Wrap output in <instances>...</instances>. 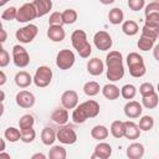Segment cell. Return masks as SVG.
<instances>
[{
	"mask_svg": "<svg viewBox=\"0 0 159 159\" xmlns=\"http://www.w3.org/2000/svg\"><path fill=\"white\" fill-rule=\"evenodd\" d=\"M107 65V78L112 82L119 81L124 76V66H123V56L119 51H109L106 56Z\"/></svg>",
	"mask_w": 159,
	"mask_h": 159,
	"instance_id": "cell-1",
	"label": "cell"
},
{
	"mask_svg": "<svg viewBox=\"0 0 159 159\" xmlns=\"http://www.w3.org/2000/svg\"><path fill=\"white\" fill-rule=\"evenodd\" d=\"M99 104L98 102L93 101V99H88L83 103H80L72 113V120L77 124H82L84 123L88 118H94L98 116L99 113Z\"/></svg>",
	"mask_w": 159,
	"mask_h": 159,
	"instance_id": "cell-2",
	"label": "cell"
},
{
	"mask_svg": "<svg viewBox=\"0 0 159 159\" xmlns=\"http://www.w3.org/2000/svg\"><path fill=\"white\" fill-rule=\"evenodd\" d=\"M71 42L82 58H88L92 53V47L87 41V34L83 30H75L71 35Z\"/></svg>",
	"mask_w": 159,
	"mask_h": 159,
	"instance_id": "cell-3",
	"label": "cell"
},
{
	"mask_svg": "<svg viewBox=\"0 0 159 159\" xmlns=\"http://www.w3.org/2000/svg\"><path fill=\"white\" fill-rule=\"evenodd\" d=\"M127 65H128V68H129V75L135 77V78L143 77L147 72L144 60L137 52H130L127 56Z\"/></svg>",
	"mask_w": 159,
	"mask_h": 159,
	"instance_id": "cell-4",
	"label": "cell"
},
{
	"mask_svg": "<svg viewBox=\"0 0 159 159\" xmlns=\"http://www.w3.org/2000/svg\"><path fill=\"white\" fill-rule=\"evenodd\" d=\"M52 70L48 66H40L34 75V83L40 88L47 87L52 81Z\"/></svg>",
	"mask_w": 159,
	"mask_h": 159,
	"instance_id": "cell-5",
	"label": "cell"
},
{
	"mask_svg": "<svg viewBox=\"0 0 159 159\" xmlns=\"http://www.w3.org/2000/svg\"><path fill=\"white\" fill-rule=\"evenodd\" d=\"M75 61H76V57L73 51L67 48L60 50L56 56V66L60 70H70L75 65Z\"/></svg>",
	"mask_w": 159,
	"mask_h": 159,
	"instance_id": "cell-6",
	"label": "cell"
},
{
	"mask_svg": "<svg viewBox=\"0 0 159 159\" xmlns=\"http://www.w3.org/2000/svg\"><path fill=\"white\" fill-rule=\"evenodd\" d=\"M36 17H39V16H37V10H36L34 2H26L22 6H20V9H17L16 20L19 22H29Z\"/></svg>",
	"mask_w": 159,
	"mask_h": 159,
	"instance_id": "cell-7",
	"label": "cell"
},
{
	"mask_svg": "<svg viewBox=\"0 0 159 159\" xmlns=\"http://www.w3.org/2000/svg\"><path fill=\"white\" fill-rule=\"evenodd\" d=\"M37 32H39V27L34 24H29V25L19 29L16 31L15 36L21 43H30L36 37Z\"/></svg>",
	"mask_w": 159,
	"mask_h": 159,
	"instance_id": "cell-8",
	"label": "cell"
},
{
	"mask_svg": "<svg viewBox=\"0 0 159 159\" xmlns=\"http://www.w3.org/2000/svg\"><path fill=\"white\" fill-rule=\"evenodd\" d=\"M12 61L16 67L24 68L30 63V55L25 47L21 45H15L12 47Z\"/></svg>",
	"mask_w": 159,
	"mask_h": 159,
	"instance_id": "cell-9",
	"label": "cell"
},
{
	"mask_svg": "<svg viewBox=\"0 0 159 159\" xmlns=\"http://www.w3.org/2000/svg\"><path fill=\"white\" fill-rule=\"evenodd\" d=\"M57 134V140H60L62 144H75L77 140V134L75 132V129L71 125H61L60 129L56 132Z\"/></svg>",
	"mask_w": 159,
	"mask_h": 159,
	"instance_id": "cell-10",
	"label": "cell"
},
{
	"mask_svg": "<svg viewBox=\"0 0 159 159\" xmlns=\"http://www.w3.org/2000/svg\"><path fill=\"white\" fill-rule=\"evenodd\" d=\"M93 42H94V46L99 51H108V50H111L112 43H113L112 36L107 31H103V30H101V31L94 34Z\"/></svg>",
	"mask_w": 159,
	"mask_h": 159,
	"instance_id": "cell-11",
	"label": "cell"
},
{
	"mask_svg": "<svg viewBox=\"0 0 159 159\" xmlns=\"http://www.w3.org/2000/svg\"><path fill=\"white\" fill-rule=\"evenodd\" d=\"M15 101H16V104L21 108H31L34 107L35 104V96L32 92L30 91H20L17 92L16 97H15Z\"/></svg>",
	"mask_w": 159,
	"mask_h": 159,
	"instance_id": "cell-12",
	"label": "cell"
},
{
	"mask_svg": "<svg viewBox=\"0 0 159 159\" xmlns=\"http://www.w3.org/2000/svg\"><path fill=\"white\" fill-rule=\"evenodd\" d=\"M61 104L67 109H75L78 106V94L73 89H67L61 96Z\"/></svg>",
	"mask_w": 159,
	"mask_h": 159,
	"instance_id": "cell-13",
	"label": "cell"
},
{
	"mask_svg": "<svg viewBox=\"0 0 159 159\" xmlns=\"http://www.w3.org/2000/svg\"><path fill=\"white\" fill-rule=\"evenodd\" d=\"M124 114L128 117V118H138L142 116V112H143V104H140L139 102L137 101H129L128 103H125L124 106Z\"/></svg>",
	"mask_w": 159,
	"mask_h": 159,
	"instance_id": "cell-14",
	"label": "cell"
},
{
	"mask_svg": "<svg viewBox=\"0 0 159 159\" xmlns=\"http://www.w3.org/2000/svg\"><path fill=\"white\" fill-rule=\"evenodd\" d=\"M47 37L53 42H61L66 37V31L63 30L62 25H48Z\"/></svg>",
	"mask_w": 159,
	"mask_h": 159,
	"instance_id": "cell-15",
	"label": "cell"
},
{
	"mask_svg": "<svg viewBox=\"0 0 159 159\" xmlns=\"http://www.w3.org/2000/svg\"><path fill=\"white\" fill-rule=\"evenodd\" d=\"M111 155H112V147H111V144L102 142V143H98L94 147V152L91 155V158L92 159H94V158H98V159H108Z\"/></svg>",
	"mask_w": 159,
	"mask_h": 159,
	"instance_id": "cell-16",
	"label": "cell"
},
{
	"mask_svg": "<svg viewBox=\"0 0 159 159\" xmlns=\"http://www.w3.org/2000/svg\"><path fill=\"white\" fill-rule=\"evenodd\" d=\"M104 71V63L101 58L93 57L87 62V72L92 76H99Z\"/></svg>",
	"mask_w": 159,
	"mask_h": 159,
	"instance_id": "cell-17",
	"label": "cell"
},
{
	"mask_svg": "<svg viewBox=\"0 0 159 159\" xmlns=\"http://www.w3.org/2000/svg\"><path fill=\"white\" fill-rule=\"evenodd\" d=\"M15 84L20 88H26L29 87L32 82H34V77H31V75L26 71H19L16 75H15Z\"/></svg>",
	"mask_w": 159,
	"mask_h": 159,
	"instance_id": "cell-18",
	"label": "cell"
},
{
	"mask_svg": "<svg viewBox=\"0 0 159 159\" xmlns=\"http://www.w3.org/2000/svg\"><path fill=\"white\" fill-rule=\"evenodd\" d=\"M124 137L127 139L134 140L138 139L140 137V128L138 124H135L132 120H127L125 122V132H124Z\"/></svg>",
	"mask_w": 159,
	"mask_h": 159,
	"instance_id": "cell-19",
	"label": "cell"
},
{
	"mask_svg": "<svg viewBox=\"0 0 159 159\" xmlns=\"http://www.w3.org/2000/svg\"><path fill=\"white\" fill-rule=\"evenodd\" d=\"M144 145L142 143H132L127 148V157L129 159H140L144 155Z\"/></svg>",
	"mask_w": 159,
	"mask_h": 159,
	"instance_id": "cell-20",
	"label": "cell"
},
{
	"mask_svg": "<svg viewBox=\"0 0 159 159\" xmlns=\"http://www.w3.org/2000/svg\"><path fill=\"white\" fill-rule=\"evenodd\" d=\"M102 94L104 96V98H107L109 101H114L119 97L120 89H119V87H117L113 83H107L102 87Z\"/></svg>",
	"mask_w": 159,
	"mask_h": 159,
	"instance_id": "cell-21",
	"label": "cell"
},
{
	"mask_svg": "<svg viewBox=\"0 0 159 159\" xmlns=\"http://www.w3.org/2000/svg\"><path fill=\"white\" fill-rule=\"evenodd\" d=\"M51 119L58 124V125H63L67 123L68 120V112H67V108L62 107V108H56L52 113H51Z\"/></svg>",
	"mask_w": 159,
	"mask_h": 159,
	"instance_id": "cell-22",
	"label": "cell"
},
{
	"mask_svg": "<svg viewBox=\"0 0 159 159\" xmlns=\"http://www.w3.org/2000/svg\"><path fill=\"white\" fill-rule=\"evenodd\" d=\"M36 10H37V16H45L46 14L50 12L52 9V0H34L32 1Z\"/></svg>",
	"mask_w": 159,
	"mask_h": 159,
	"instance_id": "cell-23",
	"label": "cell"
},
{
	"mask_svg": "<svg viewBox=\"0 0 159 159\" xmlns=\"http://www.w3.org/2000/svg\"><path fill=\"white\" fill-rule=\"evenodd\" d=\"M155 40L157 39H154L152 36H148L145 34H142L140 37H139V40H138V42H137V46L142 51H149V50H152L154 47Z\"/></svg>",
	"mask_w": 159,
	"mask_h": 159,
	"instance_id": "cell-24",
	"label": "cell"
},
{
	"mask_svg": "<svg viewBox=\"0 0 159 159\" xmlns=\"http://www.w3.org/2000/svg\"><path fill=\"white\" fill-rule=\"evenodd\" d=\"M57 139V134L51 127H45L41 132V142L45 145H52Z\"/></svg>",
	"mask_w": 159,
	"mask_h": 159,
	"instance_id": "cell-25",
	"label": "cell"
},
{
	"mask_svg": "<svg viewBox=\"0 0 159 159\" xmlns=\"http://www.w3.org/2000/svg\"><path fill=\"white\" fill-rule=\"evenodd\" d=\"M124 132H125V122L123 120H114L111 124V134L117 138L120 139L122 137H124Z\"/></svg>",
	"mask_w": 159,
	"mask_h": 159,
	"instance_id": "cell-26",
	"label": "cell"
},
{
	"mask_svg": "<svg viewBox=\"0 0 159 159\" xmlns=\"http://www.w3.org/2000/svg\"><path fill=\"white\" fill-rule=\"evenodd\" d=\"M159 103V97H158V93L157 92H153L148 96H143L142 97V104L143 107L148 108V109H154L157 108Z\"/></svg>",
	"mask_w": 159,
	"mask_h": 159,
	"instance_id": "cell-27",
	"label": "cell"
},
{
	"mask_svg": "<svg viewBox=\"0 0 159 159\" xmlns=\"http://www.w3.org/2000/svg\"><path fill=\"white\" fill-rule=\"evenodd\" d=\"M109 132H108V128L106 125H102V124H98V125H94L92 129H91V137L93 139H97V140H103L108 137Z\"/></svg>",
	"mask_w": 159,
	"mask_h": 159,
	"instance_id": "cell-28",
	"label": "cell"
},
{
	"mask_svg": "<svg viewBox=\"0 0 159 159\" xmlns=\"http://www.w3.org/2000/svg\"><path fill=\"white\" fill-rule=\"evenodd\" d=\"M108 20L112 25H119L123 22L124 20V14L122 11V9L119 7H113L109 12H108Z\"/></svg>",
	"mask_w": 159,
	"mask_h": 159,
	"instance_id": "cell-29",
	"label": "cell"
},
{
	"mask_svg": "<svg viewBox=\"0 0 159 159\" xmlns=\"http://www.w3.org/2000/svg\"><path fill=\"white\" fill-rule=\"evenodd\" d=\"M122 31L123 34H125L127 36H134L138 34L139 31V26L135 21L133 20H127L122 24Z\"/></svg>",
	"mask_w": 159,
	"mask_h": 159,
	"instance_id": "cell-30",
	"label": "cell"
},
{
	"mask_svg": "<svg viewBox=\"0 0 159 159\" xmlns=\"http://www.w3.org/2000/svg\"><path fill=\"white\" fill-rule=\"evenodd\" d=\"M99 91H102V88H101L99 83L96 82V81H88V82H86L84 86H83V92H84V94H87V96H89V97L97 96V94L99 93Z\"/></svg>",
	"mask_w": 159,
	"mask_h": 159,
	"instance_id": "cell-31",
	"label": "cell"
},
{
	"mask_svg": "<svg viewBox=\"0 0 159 159\" xmlns=\"http://www.w3.org/2000/svg\"><path fill=\"white\" fill-rule=\"evenodd\" d=\"M4 137H5V139H7L9 142L15 143V142H17V140L21 139V130L17 129V128H15V127H9V128L5 129Z\"/></svg>",
	"mask_w": 159,
	"mask_h": 159,
	"instance_id": "cell-32",
	"label": "cell"
},
{
	"mask_svg": "<svg viewBox=\"0 0 159 159\" xmlns=\"http://www.w3.org/2000/svg\"><path fill=\"white\" fill-rule=\"evenodd\" d=\"M67 157L66 149L61 145H53L48 152V158L51 159H65Z\"/></svg>",
	"mask_w": 159,
	"mask_h": 159,
	"instance_id": "cell-33",
	"label": "cell"
},
{
	"mask_svg": "<svg viewBox=\"0 0 159 159\" xmlns=\"http://www.w3.org/2000/svg\"><path fill=\"white\" fill-rule=\"evenodd\" d=\"M77 11L73 10V9H66L65 11H62V20H63V24L66 25H71V24H75L77 21Z\"/></svg>",
	"mask_w": 159,
	"mask_h": 159,
	"instance_id": "cell-34",
	"label": "cell"
},
{
	"mask_svg": "<svg viewBox=\"0 0 159 159\" xmlns=\"http://www.w3.org/2000/svg\"><path fill=\"white\" fill-rule=\"evenodd\" d=\"M137 94V88L135 86L128 83V84H124L122 88H120V96L124 98V99H133Z\"/></svg>",
	"mask_w": 159,
	"mask_h": 159,
	"instance_id": "cell-35",
	"label": "cell"
},
{
	"mask_svg": "<svg viewBox=\"0 0 159 159\" xmlns=\"http://www.w3.org/2000/svg\"><path fill=\"white\" fill-rule=\"evenodd\" d=\"M21 130V140L24 143H32L36 138V132L34 129V127L30 128H25V129H20Z\"/></svg>",
	"mask_w": 159,
	"mask_h": 159,
	"instance_id": "cell-36",
	"label": "cell"
},
{
	"mask_svg": "<svg viewBox=\"0 0 159 159\" xmlns=\"http://www.w3.org/2000/svg\"><path fill=\"white\" fill-rule=\"evenodd\" d=\"M138 125H139L140 130L148 132V130H150V129L154 127V119H153V117H150V116H143V117L140 118Z\"/></svg>",
	"mask_w": 159,
	"mask_h": 159,
	"instance_id": "cell-37",
	"label": "cell"
},
{
	"mask_svg": "<svg viewBox=\"0 0 159 159\" xmlns=\"http://www.w3.org/2000/svg\"><path fill=\"white\" fill-rule=\"evenodd\" d=\"M34 124H35V118H34L32 114H24L19 119V127H20V129L34 127Z\"/></svg>",
	"mask_w": 159,
	"mask_h": 159,
	"instance_id": "cell-38",
	"label": "cell"
},
{
	"mask_svg": "<svg viewBox=\"0 0 159 159\" xmlns=\"http://www.w3.org/2000/svg\"><path fill=\"white\" fill-rule=\"evenodd\" d=\"M17 16V9L14 7V6H10L7 9H5L1 14V19L4 21H11V20H15Z\"/></svg>",
	"mask_w": 159,
	"mask_h": 159,
	"instance_id": "cell-39",
	"label": "cell"
},
{
	"mask_svg": "<svg viewBox=\"0 0 159 159\" xmlns=\"http://www.w3.org/2000/svg\"><path fill=\"white\" fill-rule=\"evenodd\" d=\"M145 25L159 27V12H150L145 15Z\"/></svg>",
	"mask_w": 159,
	"mask_h": 159,
	"instance_id": "cell-40",
	"label": "cell"
},
{
	"mask_svg": "<svg viewBox=\"0 0 159 159\" xmlns=\"http://www.w3.org/2000/svg\"><path fill=\"white\" fill-rule=\"evenodd\" d=\"M153 92H155V89H154L153 83H150V82H144L139 87V93L142 94V97L143 96H148V94H150Z\"/></svg>",
	"mask_w": 159,
	"mask_h": 159,
	"instance_id": "cell-41",
	"label": "cell"
},
{
	"mask_svg": "<svg viewBox=\"0 0 159 159\" xmlns=\"http://www.w3.org/2000/svg\"><path fill=\"white\" fill-rule=\"evenodd\" d=\"M142 34H145L148 36H152V37L157 39L159 36V27H154V26H149V25L144 24V26L142 29Z\"/></svg>",
	"mask_w": 159,
	"mask_h": 159,
	"instance_id": "cell-42",
	"label": "cell"
},
{
	"mask_svg": "<svg viewBox=\"0 0 159 159\" xmlns=\"http://www.w3.org/2000/svg\"><path fill=\"white\" fill-rule=\"evenodd\" d=\"M48 25H63V20H62V12L55 11L50 15L48 19Z\"/></svg>",
	"mask_w": 159,
	"mask_h": 159,
	"instance_id": "cell-43",
	"label": "cell"
},
{
	"mask_svg": "<svg viewBox=\"0 0 159 159\" xmlns=\"http://www.w3.org/2000/svg\"><path fill=\"white\" fill-rule=\"evenodd\" d=\"M145 0H128V7L133 11H139L144 7Z\"/></svg>",
	"mask_w": 159,
	"mask_h": 159,
	"instance_id": "cell-44",
	"label": "cell"
},
{
	"mask_svg": "<svg viewBox=\"0 0 159 159\" xmlns=\"http://www.w3.org/2000/svg\"><path fill=\"white\" fill-rule=\"evenodd\" d=\"M9 62H10V55H9V52L4 47H1V51H0V66L1 67H6L9 65Z\"/></svg>",
	"mask_w": 159,
	"mask_h": 159,
	"instance_id": "cell-45",
	"label": "cell"
},
{
	"mask_svg": "<svg viewBox=\"0 0 159 159\" xmlns=\"http://www.w3.org/2000/svg\"><path fill=\"white\" fill-rule=\"evenodd\" d=\"M150 12H159V1H153L145 6L144 14H150Z\"/></svg>",
	"mask_w": 159,
	"mask_h": 159,
	"instance_id": "cell-46",
	"label": "cell"
},
{
	"mask_svg": "<svg viewBox=\"0 0 159 159\" xmlns=\"http://www.w3.org/2000/svg\"><path fill=\"white\" fill-rule=\"evenodd\" d=\"M153 56H154V58L157 61H159V43L157 46H154V48H153Z\"/></svg>",
	"mask_w": 159,
	"mask_h": 159,
	"instance_id": "cell-47",
	"label": "cell"
},
{
	"mask_svg": "<svg viewBox=\"0 0 159 159\" xmlns=\"http://www.w3.org/2000/svg\"><path fill=\"white\" fill-rule=\"evenodd\" d=\"M0 76H1V80H0V86H4L5 82H6V76H5V72L4 71H0Z\"/></svg>",
	"mask_w": 159,
	"mask_h": 159,
	"instance_id": "cell-48",
	"label": "cell"
},
{
	"mask_svg": "<svg viewBox=\"0 0 159 159\" xmlns=\"http://www.w3.org/2000/svg\"><path fill=\"white\" fill-rule=\"evenodd\" d=\"M0 32H1V43H4V42H5V40H6V31H5V29H4V27H1Z\"/></svg>",
	"mask_w": 159,
	"mask_h": 159,
	"instance_id": "cell-49",
	"label": "cell"
},
{
	"mask_svg": "<svg viewBox=\"0 0 159 159\" xmlns=\"http://www.w3.org/2000/svg\"><path fill=\"white\" fill-rule=\"evenodd\" d=\"M31 158H32V159H37V158H40V159H46V155L42 154V153H36V154H34Z\"/></svg>",
	"mask_w": 159,
	"mask_h": 159,
	"instance_id": "cell-50",
	"label": "cell"
},
{
	"mask_svg": "<svg viewBox=\"0 0 159 159\" xmlns=\"http://www.w3.org/2000/svg\"><path fill=\"white\" fill-rule=\"evenodd\" d=\"M99 2H102L103 5H109V4H113L114 0H99Z\"/></svg>",
	"mask_w": 159,
	"mask_h": 159,
	"instance_id": "cell-51",
	"label": "cell"
},
{
	"mask_svg": "<svg viewBox=\"0 0 159 159\" xmlns=\"http://www.w3.org/2000/svg\"><path fill=\"white\" fill-rule=\"evenodd\" d=\"M0 158H9L10 159V154H6V153L0 152Z\"/></svg>",
	"mask_w": 159,
	"mask_h": 159,
	"instance_id": "cell-52",
	"label": "cell"
},
{
	"mask_svg": "<svg viewBox=\"0 0 159 159\" xmlns=\"http://www.w3.org/2000/svg\"><path fill=\"white\" fill-rule=\"evenodd\" d=\"M4 149H5V140L1 139V148H0V152H4Z\"/></svg>",
	"mask_w": 159,
	"mask_h": 159,
	"instance_id": "cell-53",
	"label": "cell"
},
{
	"mask_svg": "<svg viewBox=\"0 0 159 159\" xmlns=\"http://www.w3.org/2000/svg\"><path fill=\"white\" fill-rule=\"evenodd\" d=\"M9 1H10V0H1V1H0V5L4 6V5H5L6 2H9Z\"/></svg>",
	"mask_w": 159,
	"mask_h": 159,
	"instance_id": "cell-54",
	"label": "cell"
},
{
	"mask_svg": "<svg viewBox=\"0 0 159 159\" xmlns=\"http://www.w3.org/2000/svg\"><path fill=\"white\" fill-rule=\"evenodd\" d=\"M157 91H158V93H159V83H158V86H157Z\"/></svg>",
	"mask_w": 159,
	"mask_h": 159,
	"instance_id": "cell-55",
	"label": "cell"
}]
</instances>
